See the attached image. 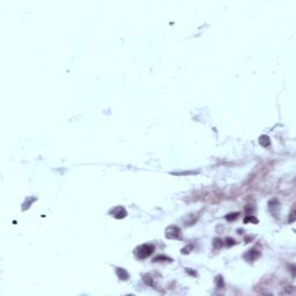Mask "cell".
Returning <instances> with one entry per match:
<instances>
[{
	"mask_svg": "<svg viewBox=\"0 0 296 296\" xmlns=\"http://www.w3.org/2000/svg\"><path fill=\"white\" fill-rule=\"evenodd\" d=\"M110 215L115 216L116 219H124L127 215V213H126V209L124 207L119 206V207H116L112 211H110Z\"/></svg>",
	"mask_w": 296,
	"mask_h": 296,
	"instance_id": "3957f363",
	"label": "cell"
},
{
	"mask_svg": "<svg viewBox=\"0 0 296 296\" xmlns=\"http://www.w3.org/2000/svg\"><path fill=\"white\" fill-rule=\"evenodd\" d=\"M155 250V246L153 244H148V243H145V244H141L139 245L138 248H135L134 250V255L138 259H145L147 257H149Z\"/></svg>",
	"mask_w": 296,
	"mask_h": 296,
	"instance_id": "6da1fadb",
	"label": "cell"
},
{
	"mask_svg": "<svg viewBox=\"0 0 296 296\" xmlns=\"http://www.w3.org/2000/svg\"><path fill=\"white\" fill-rule=\"evenodd\" d=\"M259 143L263 146V147H268L269 146V138L267 135H262L259 138Z\"/></svg>",
	"mask_w": 296,
	"mask_h": 296,
	"instance_id": "8992f818",
	"label": "cell"
},
{
	"mask_svg": "<svg viewBox=\"0 0 296 296\" xmlns=\"http://www.w3.org/2000/svg\"><path fill=\"white\" fill-rule=\"evenodd\" d=\"M163 260H169V262H171V259H170L169 257H164V256H159V257H156V258L154 259V262H163Z\"/></svg>",
	"mask_w": 296,
	"mask_h": 296,
	"instance_id": "ba28073f",
	"label": "cell"
},
{
	"mask_svg": "<svg viewBox=\"0 0 296 296\" xmlns=\"http://www.w3.org/2000/svg\"><path fill=\"white\" fill-rule=\"evenodd\" d=\"M237 216H238V214L236 213V214H235V215H232V216H231V215H227V216H226V219H228V220H230V219L231 220H234V219H236Z\"/></svg>",
	"mask_w": 296,
	"mask_h": 296,
	"instance_id": "30bf717a",
	"label": "cell"
},
{
	"mask_svg": "<svg viewBox=\"0 0 296 296\" xmlns=\"http://www.w3.org/2000/svg\"><path fill=\"white\" fill-rule=\"evenodd\" d=\"M260 256V252L258 251V250H256V249H252V250H250L249 252H246L245 255H244V258L246 259V260H256V259H258V257Z\"/></svg>",
	"mask_w": 296,
	"mask_h": 296,
	"instance_id": "277c9868",
	"label": "cell"
},
{
	"mask_svg": "<svg viewBox=\"0 0 296 296\" xmlns=\"http://www.w3.org/2000/svg\"><path fill=\"white\" fill-rule=\"evenodd\" d=\"M182 236V231L177 226H170L165 229V237L170 239H179Z\"/></svg>",
	"mask_w": 296,
	"mask_h": 296,
	"instance_id": "7a4b0ae2",
	"label": "cell"
},
{
	"mask_svg": "<svg viewBox=\"0 0 296 296\" xmlns=\"http://www.w3.org/2000/svg\"><path fill=\"white\" fill-rule=\"evenodd\" d=\"M215 282H216V287H218V288H223V279H222L221 275H218V276H216Z\"/></svg>",
	"mask_w": 296,
	"mask_h": 296,
	"instance_id": "52a82bcc",
	"label": "cell"
},
{
	"mask_svg": "<svg viewBox=\"0 0 296 296\" xmlns=\"http://www.w3.org/2000/svg\"><path fill=\"white\" fill-rule=\"evenodd\" d=\"M249 221H253V223H257V222H258V220H257L256 218H253V216H248V218L244 219V222H245V223H249Z\"/></svg>",
	"mask_w": 296,
	"mask_h": 296,
	"instance_id": "9c48e42d",
	"label": "cell"
},
{
	"mask_svg": "<svg viewBox=\"0 0 296 296\" xmlns=\"http://www.w3.org/2000/svg\"><path fill=\"white\" fill-rule=\"evenodd\" d=\"M116 273H117V275L119 276V279H122V280H127V279H129V273H127L124 268H117V269H116Z\"/></svg>",
	"mask_w": 296,
	"mask_h": 296,
	"instance_id": "5b68a950",
	"label": "cell"
}]
</instances>
